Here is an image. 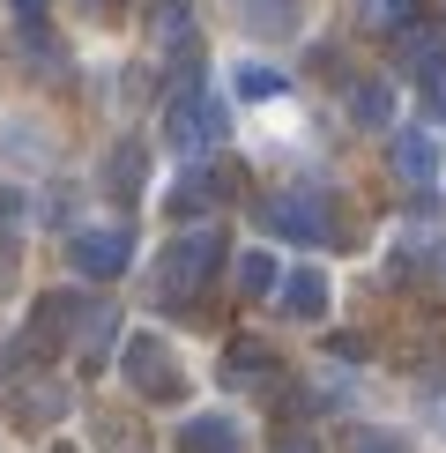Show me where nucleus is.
Masks as SVG:
<instances>
[{
  "instance_id": "obj_1",
  "label": "nucleus",
  "mask_w": 446,
  "mask_h": 453,
  "mask_svg": "<svg viewBox=\"0 0 446 453\" xmlns=\"http://www.w3.org/2000/svg\"><path fill=\"white\" fill-rule=\"evenodd\" d=\"M223 260H231V245H223V231H216V223H201V231H179V238H164L157 305H186V297H194L209 275H223Z\"/></svg>"
},
{
  "instance_id": "obj_2",
  "label": "nucleus",
  "mask_w": 446,
  "mask_h": 453,
  "mask_svg": "<svg viewBox=\"0 0 446 453\" xmlns=\"http://www.w3.org/2000/svg\"><path fill=\"white\" fill-rule=\"evenodd\" d=\"M119 380L135 387L142 402H186V387H194L186 365H179V349L164 342V334H149V327L119 342Z\"/></svg>"
},
{
  "instance_id": "obj_3",
  "label": "nucleus",
  "mask_w": 446,
  "mask_h": 453,
  "mask_svg": "<svg viewBox=\"0 0 446 453\" xmlns=\"http://www.w3.org/2000/svg\"><path fill=\"white\" fill-rule=\"evenodd\" d=\"M67 260H74L82 282H119L135 268V231H127V223H89V231L67 238Z\"/></svg>"
},
{
  "instance_id": "obj_4",
  "label": "nucleus",
  "mask_w": 446,
  "mask_h": 453,
  "mask_svg": "<svg viewBox=\"0 0 446 453\" xmlns=\"http://www.w3.org/2000/svg\"><path fill=\"white\" fill-rule=\"evenodd\" d=\"M209 142H223V97L172 89V104H164V149H179V157H201Z\"/></svg>"
},
{
  "instance_id": "obj_5",
  "label": "nucleus",
  "mask_w": 446,
  "mask_h": 453,
  "mask_svg": "<svg viewBox=\"0 0 446 453\" xmlns=\"http://www.w3.org/2000/svg\"><path fill=\"white\" fill-rule=\"evenodd\" d=\"M260 223H268L275 238H290V245H320L334 231V216H327L320 194H275V201H260Z\"/></svg>"
},
{
  "instance_id": "obj_6",
  "label": "nucleus",
  "mask_w": 446,
  "mask_h": 453,
  "mask_svg": "<svg viewBox=\"0 0 446 453\" xmlns=\"http://www.w3.org/2000/svg\"><path fill=\"white\" fill-rule=\"evenodd\" d=\"M172 439H179V453H246V431H238V417H223V409H194Z\"/></svg>"
},
{
  "instance_id": "obj_7",
  "label": "nucleus",
  "mask_w": 446,
  "mask_h": 453,
  "mask_svg": "<svg viewBox=\"0 0 446 453\" xmlns=\"http://www.w3.org/2000/svg\"><path fill=\"white\" fill-rule=\"evenodd\" d=\"M97 179H104V194L119 201V209H135V201L149 194V142H119V149L104 157Z\"/></svg>"
},
{
  "instance_id": "obj_8",
  "label": "nucleus",
  "mask_w": 446,
  "mask_h": 453,
  "mask_svg": "<svg viewBox=\"0 0 446 453\" xmlns=\"http://www.w3.org/2000/svg\"><path fill=\"white\" fill-rule=\"evenodd\" d=\"M82 319V297L74 290H52V297H37V312H30V334H23V357L37 349H52V342H67V327Z\"/></svg>"
},
{
  "instance_id": "obj_9",
  "label": "nucleus",
  "mask_w": 446,
  "mask_h": 453,
  "mask_svg": "<svg viewBox=\"0 0 446 453\" xmlns=\"http://www.w3.org/2000/svg\"><path fill=\"white\" fill-rule=\"evenodd\" d=\"M275 305H283V319H327V275L320 268H290L275 282Z\"/></svg>"
},
{
  "instance_id": "obj_10",
  "label": "nucleus",
  "mask_w": 446,
  "mask_h": 453,
  "mask_svg": "<svg viewBox=\"0 0 446 453\" xmlns=\"http://www.w3.org/2000/svg\"><path fill=\"white\" fill-rule=\"evenodd\" d=\"M395 179H409V186H432L439 179V142L424 134V127H402V134H395Z\"/></svg>"
},
{
  "instance_id": "obj_11",
  "label": "nucleus",
  "mask_w": 446,
  "mask_h": 453,
  "mask_svg": "<svg viewBox=\"0 0 446 453\" xmlns=\"http://www.w3.org/2000/svg\"><path fill=\"white\" fill-rule=\"evenodd\" d=\"M149 30H157V45H164V52L194 60V8H186V0H164V8L149 15Z\"/></svg>"
},
{
  "instance_id": "obj_12",
  "label": "nucleus",
  "mask_w": 446,
  "mask_h": 453,
  "mask_svg": "<svg viewBox=\"0 0 446 453\" xmlns=\"http://www.w3.org/2000/svg\"><path fill=\"white\" fill-rule=\"evenodd\" d=\"M260 372H275L268 342H231L223 349V387H260Z\"/></svg>"
},
{
  "instance_id": "obj_13",
  "label": "nucleus",
  "mask_w": 446,
  "mask_h": 453,
  "mask_svg": "<svg viewBox=\"0 0 446 453\" xmlns=\"http://www.w3.org/2000/svg\"><path fill=\"white\" fill-rule=\"evenodd\" d=\"M350 119H358V127H387V119H395V82L365 74V82L350 89Z\"/></svg>"
},
{
  "instance_id": "obj_14",
  "label": "nucleus",
  "mask_w": 446,
  "mask_h": 453,
  "mask_svg": "<svg viewBox=\"0 0 446 453\" xmlns=\"http://www.w3.org/2000/svg\"><path fill=\"white\" fill-rule=\"evenodd\" d=\"M238 15H246V30H260V37L297 30V0H238Z\"/></svg>"
},
{
  "instance_id": "obj_15",
  "label": "nucleus",
  "mask_w": 446,
  "mask_h": 453,
  "mask_svg": "<svg viewBox=\"0 0 446 453\" xmlns=\"http://www.w3.org/2000/svg\"><path fill=\"white\" fill-rule=\"evenodd\" d=\"M216 194H223V179H216V172H194V179H179L172 194H164V209H172V216H201Z\"/></svg>"
},
{
  "instance_id": "obj_16",
  "label": "nucleus",
  "mask_w": 446,
  "mask_h": 453,
  "mask_svg": "<svg viewBox=\"0 0 446 453\" xmlns=\"http://www.w3.org/2000/svg\"><path fill=\"white\" fill-rule=\"evenodd\" d=\"M231 89H238V97H283V67H268V60H238L231 67Z\"/></svg>"
},
{
  "instance_id": "obj_17",
  "label": "nucleus",
  "mask_w": 446,
  "mask_h": 453,
  "mask_svg": "<svg viewBox=\"0 0 446 453\" xmlns=\"http://www.w3.org/2000/svg\"><path fill=\"white\" fill-rule=\"evenodd\" d=\"M104 357H119V312H89V327H82V365L97 372Z\"/></svg>"
},
{
  "instance_id": "obj_18",
  "label": "nucleus",
  "mask_w": 446,
  "mask_h": 453,
  "mask_svg": "<svg viewBox=\"0 0 446 453\" xmlns=\"http://www.w3.org/2000/svg\"><path fill=\"white\" fill-rule=\"evenodd\" d=\"M275 282H283L275 275V253H238V290L246 297H275Z\"/></svg>"
},
{
  "instance_id": "obj_19",
  "label": "nucleus",
  "mask_w": 446,
  "mask_h": 453,
  "mask_svg": "<svg viewBox=\"0 0 446 453\" xmlns=\"http://www.w3.org/2000/svg\"><path fill=\"white\" fill-rule=\"evenodd\" d=\"M15 409H23V424H52V417L67 409V394H60V387H30Z\"/></svg>"
},
{
  "instance_id": "obj_20",
  "label": "nucleus",
  "mask_w": 446,
  "mask_h": 453,
  "mask_svg": "<svg viewBox=\"0 0 446 453\" xmlns=\"http://www.w3.org/2000/svg\"><path fill=\"white\" fill-rule=\"evenodd\" d=\"M350 453H417L402 439V431H380V424H365V431H350Z\"/></svg>"
},
{
  "instance_id": "obj_21",
  "label": "nucleus",
  "mask_w": 446,
  "mask_h": 453,
  "mask_svg": "<svg viewBox=\"0 0 446 453\" xmlns=\"http://www.w3.org/2000/svg\"><path fill=\"white\" fill-rule=\"evenodd\" d=\"M365 15L380 30H409V23H417V0H365Z\"/></svg>"
},
{
  "instance_id": "obj_22",
  "label": "nucleus",
  "mask_w": 446,
  "mask_h": 453,
  "mask_svg": "<svg viewBox=\"0 0 446 453\" xmlns=\"http://www.w3.org/2000/svg\"><path fill=\"white\" fill-rule=\"evenodd\" d=\"M8 8L23 15V23H45V8H52V0H8Z\"/></svg>"
},
{
  "instance_id": "obj_23",
  "label": "nucleus",
  "mask_w": 446,
  "mask_h": 453,
  "mask_svg": "<svg viewBox=\"0 0 446 453\" xmlns=\"http://www.w3.org/2000/svg\"><path fill=\"white\" fill-rule=\"evenodd\" d=\"M275 453H320V446H312V439H283V446H275Z\"/></svg>"
}]
</instances>
